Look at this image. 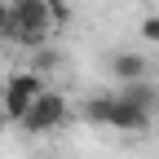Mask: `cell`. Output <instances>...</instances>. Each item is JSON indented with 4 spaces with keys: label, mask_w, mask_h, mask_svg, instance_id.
<instances>
[{
    "label": "cell",
    "mask_w": 159,
    "mask_h": 159,
    "mask_svg": "<svg viewBox=\"0 0 159 159\" xmlns=\"http://www.w3.org/2000/svg\"><path fill=\"white\" fill-rule=\"evenodd\" d=\"M80 115H84L89 124H97V128H119V133H142V128H150V115H142L133 102H124L119 93H97V97H89V102L80 106Z\"/></svg>",
    "instance_id": "obj_1"
},
{
    "label": "cell",
    "mask_w": 159,
    "mask_h": 159,
    "mask_svg": "<svg viewBox=\"0 0 159 159\" xmlns=\"http://www.w3.org/2000/svg\"><path fill=\"white\" fill-rule=\"evenodd\" d=\"M13 5V22H18V40L22 44H44V40L57 31L49 18V0H9Z\"/></svg>",
    "instance_id": "obj_2"
},
{
    "label": "cell",
    "mask_w": 159,
    "mask_h": 159,
    "mask_svg": "<svg viewBox=\"0 0 159 159\" xmlns=\"http://www.w3.org/2000/svg\"><path fill=\"white\" fill-rule=\"evenodd\" d=\"M66 119H71V106H66V97H62V93H53V89H44V93H40L35 102H31V111H27V119H22V128L40 137V133H53V128H62Z\"/></svg>",
    "instance_id": "obj_3"
},
{
    "label": "cell",
    "mask_w": 159,
    "mask_h": 159,
    "mask_svg": "<svg viewBox=\"0 0 159 159\" xmlns=\"http://www.w3.org/2000/svg\"><path fill=\"white\" fill-rule=\"evenodd\" d=\"M111 75L115 80H124V84H133V80H146L150 75V62H146V57L142 53H111Z\"/></svg>",
    "instance_id": "obj_4"
},
{
    "label": "cell",
    "mask_w": 159,
    "mask_h": 159,
    "mask_svg": "<svg viewBox=\"0 0 159 159\" xmlns=\"http://www.w3.org/2000/svg\"><path fill=\"white\" fill-rule=\"evenodd\" d=\"M119 97H124V102H133L137 111H142V115H159V89L155 84H146V80H133V84H124V89H119Z\"/></svg>",
    "instance_id": "obj_5"
},
{
    "label": "cell",
    "mask_w": 159,
    "mask_h": 159,
    "mask_svg": "<svg viewBox=\"0 0 159 159\" xmlns=\"http://www.w3.org/2000/svg\"><path fill=\"white\" fill-rule=\"evenodd\" d=\"M5 89H9V93H22V97H31V102H35L49 84H44V75H35V71H13V75L5 80Z\"/></svg>",
    "instance_id": "obj_6"
},
{
    "label": "cell",
    "mask_w": 159,
    "mask_h": 159,
    "mask_svg": "<svg viewBox=\"0 0 159 159\" xmlns=\"http://www.w3.org/2000/svg\"><path fill=\"white\" fill-rule=\"evenodd\" d=\"M0 106H5V115H9V124H22L27 119V111H31V97H22V93H0Z\"/></svg>",
    "instance_id": "obj_7"
},
{
    "label": "cell",
    "mask_w": 159,
    "mask_h": 159,
    "mask_svg": "<svg viewBox=\"0 0 159 159\" xmlns=\"http://www.w3.org/2000/svg\"><path fill=\"white\" fill-rule=\"evenodd\" d=\"M57 62H62V57H57L49 44H35V49H31V71H35V75H44V80H49V75L57 71Z\"/></svg>",
    "instance_id": "obj_8"
},
{
    "label": "cell",
    "mask_w": 159,
    "mask_h": 159,
    "mask_svg": "<svg viewBox=\"0 0 159 159\" xmlns=\"http://www.w3.org/2000/svg\"><path fill=\"white\" fill-rule=\"evenodd\" d=\"M0 40H18V22H13V5L0 0Z\"/></svg>",
    "instance_id": "obj_9"
},
{
    "label": "cell",
    "mask_w": 159,
    "mask_h": 159,
    "mask_svg": "<svg viewBox=\"0 0 159 159\" xmlns=\"http://www.w3.org/2000/svg\"><path fill=\"white\" fill-rule=\"evenodd\" d=\"M49 18H53V27H66V22H71V9H66V0H49Z\"/></svg>",
    "instance_id": "obj_10"
},
{
    "label": "cell",
    "mask_w": 159,
    "mask_h": 159,
    "mask_svg": "<svg viewBox=\"0 0 159 159\" xmlns=\"http://www.w3.org/2000/svg\"><path fill=\"white\" fill-rule=\"evenodd\" d=\"M142 35L150 40V44H159V13H150V18H142Z\"/></svg>",
    "instance_id": "obj_11"
},
{
    "label": "cell",
    "mask_w": 159,
    "mask_h": 159,
    "mask_svg": "<svg viewBox=\"0 0 159 159\" xmlns=\"http://www.w3.org/2000/svg\"><path fill=\"white\" fill-rule=\"evenodd\" d=\"M9 128V115H5V106H0V133H5Z\"/></svg>",
    "instance_id": "obj_12"
}]
</instances>
